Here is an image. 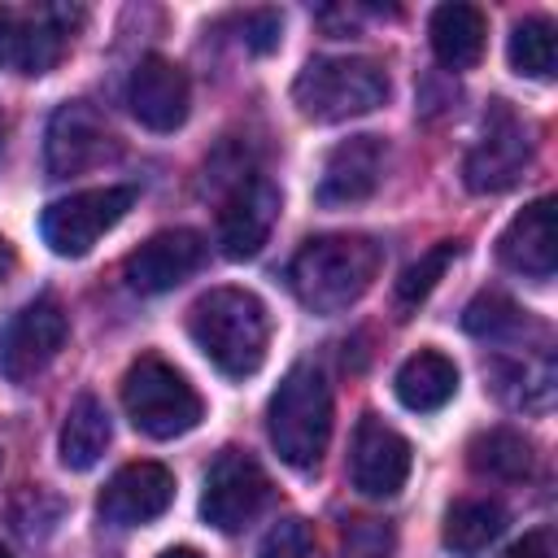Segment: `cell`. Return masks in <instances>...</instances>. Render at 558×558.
I'll return each instance as SVG.
<instances>
[{
    "label": "cell",
    "mask_w": 558,
    "mask_h": 558,
    "mask_svg": "<svg viewBox=\"0 0 558 558\" xmlns=\"http://www.w3.org/2000/svg\"><path fill=\"white\" fill-rule=\"evenodd\" d=\"M262 558H310V527L301 519H283L262 541Z\"/></svg>",
    "instance_id": "obj_27"
},
{
    "label": "cell",
    "mask_w": 558,
    "mask_h": 558,
    "mask_svg": "<svg viewBox=\"0 0 558 558\" xmlns=\"http://www.w3.org/2000/svg\"><path fill=\"white\" fill-rule=\"evenodd\" d=\"M109 436H113L109 410H105L92 392H83V397L65 410V423H61V466H70V471H92V466L105 458Z\"/></svg>",
    "instance_id": "obj_21"
},
{
    "label": "cell",
    "mask_w": 558,
    "mask_h": 558,
    "mask_svg": "<svg viewBox=\"0 0 558 558\" xmlns=\"http://www.w3.org/2000/svg\"><path fill=\"white\" fill-rule=\"evenodd\" d=\"M471 466L488 480H523L532 475V440L514 427H488L466 449Z\"/></svg>",
    "instance_id": "obj_23"
},
{
    "label": "cell",
    "mask_w": 558,
    "mask_h": 558,
    "mask_svg": "<svg viewBox=\"0 0 558 558\" xmlns=\"http://www.w3.org/2000/svg\"><path fill=\"white\" fill-rule=\"evenodd\" d=\"M266 501H270V480L257 466V458H248L244 449H222L209 462L201 488V519L209 527L240 532L262 514Z\"/></svg>",
    "instance_id": "obj_9"
},
{
    "label": "cell",
    "mask_w": 558,
    "mask_h": 558,
    "mask_svg": "<svg viewBox=\"0 0 558 558\" xmlns=\"http://www.w3.org/2000/svg\"><path fill=\"white\" fill-rule=\"evenodd\" d=\"M410 475V440L379 414H362L349 445V480L362 497H392Z\"/></svg>",
    "instance_id": "obj_12"
},
{
    "label": "cell",
    "mask_w": 558,
    "mask_h": 558,
    "mask_svg": "<svg viewBox=\"0 0 558 558\" xmlns=\"http://www.w3.org/2000/svg\"><path fill=\"white\" fill-rule=\"evenodd\" d=\"M510 65L527 78H549L554 74V22L545 17H523L510 31Z\"/></svg>",
    "instance_id": "obj_25"
},
{
    "label": "cell",
    "mask_w": 558,
    "mask_h": 558,
    "mask_svg": "<svg viewBox=\"0 0 558 558\" xmlns=\"http://www.w3.org/2000/svg\"><path fill=\"white\" fill-rule=\"evenodd\" d=\"M384 161H388V144L379 135H349L340 140L318 174V205L336 209V205H357L366 201L379 179H384Z\"/></svg>",
    "instance_id": "obj_14"
},
{
    "label": "cell",
    "mask_w": 558,
    "mask_h": 558,
    "mask_svg": "<svg viewBox=\"0 0 558 558\" xmlns=\"http://www.w3.org/2000/svg\"><path fill=\"white\" fill-rule=\"evenodd\" d=\"M458 257V240H440L436 248H427L414 266H405V275L397 279V305H418V301H427L432 296V288H436V279L445 275V266Z\"/></svg>",
    "instance_id": "obj_26"
},
{
    "label": "cell",
    "mask_w": 558,
    "mask_h": 558,
    "mask_svg": "<svg viewBox=\"0 0 558 558\" xmlns=\"http://www.w3.org/2000/svg\"><path fill=\"white\" fill-rule=\"evenodd\" d=\"M170 501H174V475L161 462H131L105 484L100 514L113 527H140V523L161 519Z\"/></svg>",
    "instance_id": "obj_16"
},
{
    "label": "cell",
    "mask_w": 558,
    "mask_h": 558,
    "mask_svg": "<svg viewBox=\"0 0 558 558\" xmlns=\"http://www.w3.org/2000/svg\"><path fill=\"white\" fill-rule=\"evenodd\" d=\"M205 266V240L187 227H170V231H157L148 235L126 262H122V279L131 292L140 296H157V292H170L179 288L187 275H196Z\"/></svg>",
    "instance_id": "obj_11"
},
{
    "label": "cell",
    "mask_w": 558,
    "mask_h": 558,
    "mask_svg": "<svg viewBox=\"0 0 558 558\" xmlns=\"http://www.w3.org/2000/svg\"><path fill=\"white\" fill-rule=\"evenodd\" d=\"M432 35V52L440 65L449 70H471L484 57V39H488V22L475 4H440L427 22Z\"/></svg>",
    "instance_id": "obj_20"
},
{
    "label": "cell",
    "mask_w": 558,
    "mask_h": 558,
    "mask_svg": "<svg viewBox=\"0 0 558 558\" xmlns=\"http://www.w3.org/2000/svg\"><path fill=\"white\" fill-rule=\"evenodd\" d=\"M65 336H70V318H65L61 301L57 296H35L0 331V375L9 384L39 379L52 366V357L61 353Z\"/></svg>",
    "instance_id": "obj_8"
},
{
    "label": "cell",
    "mask_w": 558,
    "mask_h": 558,
    "mask_svg": "<svg viewBox=\"0 0 558 558\" xmlns=\"http://www.w3.org/2000/svg\"><path fill=\"white\" fill-rule=\"evenodd\" d=\"M9 266H13V248H9V240L0 235V279L9 275Z\"/></svg>",
    "instance_id": "obj_31"
},
{
    "label": "cell",
    "mask_w": 558,
    "mask_h": 558,
    "mask_svg": "<svg viewBox=\"0 0 558 558\" xmlns=\"http://www.w3.org/2000/svg\"><path fill=\"white\" fill-rule=\"evenodd\" d=\"M83 13L78 9H65V4H44L26 17H17V39H13V61L22 74H44L57 65L61 48H65V35L74 31Z\"/></svg>",
    "instance_id": "obj_19"
},
{
    "label": "cell",
    "mask_w": 558,
    "mask_h": 558,
    "mask_svg": "<svg viewBox=\"0 0 558 558\" xmlns=\"http://www.w3.org/2000/svg\"><path fill=\"white\" fill-rule=\"evenodd\" d=\"M113 153H118V140H113V131L105 126V118H100L92 105L70 100V105H61V109L48 118L44 161H48V174H52V179H70V174L96 170V166H105Z\"/></svg>",
    "instance_id": "obj_10"
},
{
    "label": "cell",
    "mask_w": 558,
    "mask_h": 558,
    "mask_svg": "<svg viewBox=\"0 0 558 558\" xmlns=\"http://www.w3.org/2000/svg\"><path fill=\"white\" fill-rule=\"evenodd\" d=\"M379 262L384 253L371 235H314L296 248L288 283L310 314H340L375 283Z\"/></svg>",
    "instance_id": "obj_1"
},
{
    "label": "cell",
    "mask_w": 558,
    "mask_h": 558,
    "mask_svg": "<svg viewBox=\"0 0 558 558\" xmlns=\"http://www.w3.org/2000/svg\"><path fill=\"white\" fill-rule=\"evenodd\" d=\"M157 558H201V554L187 549V545H179V549H166V554H157Z\"/></svg>",
    "instance_id": "obj_32"
},
{
    "label": "cell",
    "mask_w": 558,
    "mask_h": 558,
    "mask_svg": "<svg viewBox=\"0 0 558 558\" xmlns=\"http://www.w3.org/2000/svg\"><path fill=\"white\" fill-rule=\"evenodd\" d=\"M532 161V135L527 126L519 122V113L506 105V100H493L488 113H484V131L475 140V148L466 153L462 161V179L471 192L480 196H493V192H506L523 179Z\"/></svg>",
    "instance_id": "obj_7"
},
{
    "label": "cell",
    "mask_w": 558,
    "mask_h": 558,
    "mask_svg": "<svg viewBox=\"0 0 558 558\" xmlns=\"http://www.w3.org/2000/svg\"><path fill=\"white\" fill-rule=\"evenodd\" d=\"M240 31H244V44L253 52H270L279 44V31H283V17L275 9H253L240 17Z\"/></svg>",
    "instance_id": "obj_28"
},
{
    "label": "cell",
    "mask_w": 558,
    "mask_h": 558,
    "mask_svg": "<svg viewBox=\"0 0 558 558\" xmlns=\"http://www.w3.org/2000/svg\"><path fill=\"white\" fill-rule=\"evenodd\" d=\"M497 253L514 275L549 279L554 262H558V248H554V196H541L523 214H514L510 227L497 240Z\"/></svg>",
    "instance_id": "obj_17"
},
{
    "label": "cell",
    "mask_w": 558,
    "mask_h": 558,
    "mask_svg": "<svg viewBox=\"0 0 558 558\" xmlns=\"http://www.w3.org/2000/svg\"><path fill=\"white\" fill-rule=\"evenodd\" d=\"M122 405H126V418L153 440H174L192 432L205 414L196 388L153 353L131 362V371L122 375Z\"/></svg>",
    "instance_id": "obj_5"
},
{
    "label": "cell",
    "mask_w": 558,
    "mask_h": 558,
    "mask_svg": "<svg viewBox=\"0 0 558 558\" xmlns=\"http://www.w3.org/2000/svg\"><path fill=\"white\" fill-rule=\"evenodd\" d=\"M0 148H4V113H0Z\"/></svg>",
    "instance_id": "obj_33"
},
{
    "label": "cell",
    "mask_w": 558,
    "mask_h": 558,
    "mask_svg": "<svg viewBox=\"0 0 558 558\" xmlns=\"http://www.w3.org/2000/svg\"><path fill=\"white\" fill-rule=\"evenodd\" d=\"M275 218H279V187L266 174L235 179L231 196L218 209V244H222V253L231 262L253 257L266 244Z\"/></svg>",
    "instance_id": "obj_13"
},
{
    "label": "cell",
    "mask_w": 558,
    "mask_h": 558,
    "mask_svg": "<svg viewBox=\"0 0 558 558\" xmlns=\"http://www.w3.org/2000/svg\"><path fill=\"white\" fill-rule=\"evenodd\" d=\"M13 39H17V13L0 9V65L13 61Z\"/></svg>",
    "instance_id": "obj_30"
},
{
    "label": "cell",
    "mask_w": 558,
    "mask_h": 558,
    "mask_svg": "<svg viewBox=\"0 0 558 558\" xmlns=\"http://www.w3.org/2000/svg\"><path fill=\"white\" fill-rule=\"evenodd\" d=\"M0 558H13V554H9V549H4V545H0Z\"/></svg>",
    "instance_id": "obj_34"
},
{
    "label": "cell",
    "mask_w": 558,
    "mask_h": 558,
    "mask_svg": "<svg viewBox=\"0 0 558 558\" xmlns=\"http://www.w3.org/2000/svg\"><path fill=\"white\" fill-rule=\"evenodd\" d=\"M392 388H397V401H401L405 410H414V414H436V410L449 405L453 392H458V366H453L445 353H436V349H418V353H410V357L397 366Z\"/></svg>",
    "instance_id": "obj_18"
},
{
    "label": "cell",
    "mask_w": 558,
    "mask_h": 558,
    "mask_svg": "<svg viewBox=\"0 0 558 558\" xmlns=\"http://www.w3.org/2000/svg\"><path fill=\"white\" fill-rule=\"evenodd\" d=\"M506 527V510L488 497H462L445 510V549L453 558H480Z\"/></svg>",
    "instance_id": "obj_22"
},
{
    "label": "cell",
    "mask_w": 558,
    "mask_h": 558,
    "mask_svg": "<svg viewBox=\"0 0 558 558\" xmlns=\"http://www.w3.org/2000/svg\"><path fill=\"white\" fill-rule=\"evenodd\" d=\"M126 105H131V113H135L148 131H174V126H183L187 105H192L187 74H183L170 57L148 52V57L131 70Z\"/></svg>",
    "instance_id": "obj_15"
},
{
    "label": "cell",
    "mask_w": 558,
    "mask_h": 558,
    "mask_svg": "<svg viewBox=\"0 0 558 558\" xmlns=\"http://www.w3.org/2000/svg\"><path fill=\"white\" fill-rule=\"evenodd\" d=\"M462 327L480 340H493V344H510L523 327H527V314L506 296V292H480L466 310H462Z\"/></svg>",
    "instance_id": "obj_24"
},
{
    "label": "cell",
    "mask_w": 558,
    "mask_h": 558,
    "mask_svg": "<svg viewBox=\"0 0 558 558\" xmlns=\"http://www.w3.org/2000/svg\"><path fill=\"white\" fill-rule=\"evenodd\" d=\"M266 432H270L275 453L288 466H296V471L318 466V458L327 453V440H331V384H327L323 366H314V362L288 366V375L270 392Z\"/></svg>",
    "instance_id": "obj_3"
},
{
    "label": "cell",
    "mask_w": 558,
    "mask_h": 558,
    "mask_svg": "<svg viewBox=\"0 0 558 558\" xmlns=\"http://www.w3.org/2000/svg\"><path fill=\"white\" fill-rule=\"evenodd\" d=\"M292 100L310 122H349L388 100V74L371 57H314L296 74Z\"/></svg>",
    "instance_id": "obj_4"
},
{
    "label": "cell",
    "mask_w": 558,
    "mask_h": 558,
    "mask_svg": "<svg viewBox=\"0 0 558 558\" xmlns=\"http://www.w3.org/2000/svg\"><path fill=\"white\" fill-rule=\"evenodd\" d=\"M131 205H135V187H87V192L61 196L39 218L44 244L57 257H83L105 231H113L126 218Z\"/></svg>",
    "instance_id": "obj_6"
},
{
    "label": "cell",
    "mask_w": 558,
    "mask_h": 558,
    "mask_svg": "<svg viewBox=\"0 0 558 558\" xmlns=\"http://www.w3.org/2000/svg\"><path fill=\"white\" fill-rule=\"evenodd\" d=\"M187 331L196 349L231 379L253 375L270 349V314L248 288H209L187 310Z\"/></svg>",
    "instance_id": "obj_2"
},
{
    "label": "cell",
    "mask_w": 558,
    "mask_h": 558,
    "mask_svg": "<svg viewBox=\"0 0 558 558\" xmlns=\"http://www.w3.org/2000/svg\"><path fill=\"white\" fill-rule=\"evenodd\" d=\"M506 558H554V536L541 527V532H527L523 541H514L506 549Z\"/></svg>",
    "instance_id": "obj_29"
}]
</instances>
